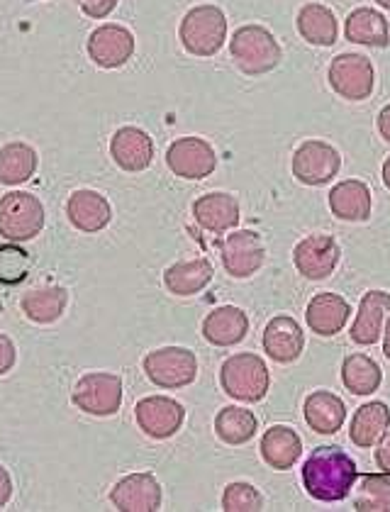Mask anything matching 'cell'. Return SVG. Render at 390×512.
Listing matches in <instances>:
<instances>
[{"label":"cell","mask_w":390,"mask_h":512,"mask_svg":"<svg viewBox=\"0 0 390 512\" xmlns=\"http://www.w3.org/2000/svg\"><path fill=\"white\" fill-rule=\"evenodd\" d=\"M71 400L86 415H115L122 405V378L115 374H105V371H93V374L81 376Z\"/></svg>","instance_id":"obj_7"},{"label":"cell","mask_w":390,"mask_h":512,"mask_svg":"<svg viewBox=\"0 0 390 512\" xmlns=\"http://www.w3.org/2000/svg\"><path fill=\"white\" fill-rule=\"evenodd\" d=\"M305 422L317 434H337L347 420V405L330 391H315L305 398Z\"/></svg>","instance_id":"obj_22"},{"label":"cell","mask_w":390,"mask_h":512,"mask_svg":"<svg viewBox=\"0 0 390 512\" xmlns=\"http://www.w3.org/2000/svg\"><path fill=\"white\" fill-rule=\"evenodd\" d=\"M44 227V205L32 193L13 191L0 198V237L30 242Z\"/></svg>","instance_id":"obj_5"},{"label":"cell","mask_w":390,"mask_h":512,"mask_svg":"<svg viewBox=\"0 0 390 512\" xmlns=\"http://www.w3.org/2000/svg\"><path fill=\"white\" fill-rule=\"evenodd\" d=\"M215 269L208 259H191V261H178V264L169 266L164 271V286L174 296H195L203 291L210 281H213Z\"/></svg>","instance_id":"obj_26"},{"label":"cell","mask_w":390,"mask_h":512,"mask_svg":"<svg viewBox=\"0 0 390 512\" xmlns=\"http://www.w3.org/2000/svg\"><path fill=\"white\" fill-rule=\"evenodd\" d=\"M383 354H386V359L390 361V317L386 322V330H383Z\"/></svg>","instance_id":"obj_42"},{"label":"cell","mask_w":390,"mask_h":512,"mask_svg":"<svg viewBox=\"0 0 390 512\" xmlns=\"http://www.w3.org/2000/svg\"><path fill=\"white\" fill-rule=\"evenodd\" d=\"M249 332L247 313L234 305H222L215 308L213 313L205 317L203 322V337L215 347H234L242 342Z\"/></svg>","instance_id":"obj_24"},{"label":"cell","mask_w":390,"mask_h":512,"mask_svg":"<svg viewBox=\"0 0 390 512\" xmlns=\"http://www.w3.org/2000/svg\"><path fill=\"white\" fill-rule=\"evenodd\" d=\"M261 459L276 471H288L298 464L300 454H303V442H300L298 432L286 425H273L261 437Z\"/></svg>","instance_id":"obj_23"},{"label":"cell","mask_w":390,"mask_h":512,"mask_svg":"<svg viewBox=\"0 0 390 512\" xmlns=\"http://www.w3.org/2000/svg\"><path fill=\"white\" fill-rule=\"evenodd\" d=\"M183 49L193 57H215L227 40V18L217 5H198L183 15L178 27Z\"/></svg>","instance_id":"obj_3"},{"label":"cell","mask_w":390,"mask_h":512,"mask_svg":"<svg viewBox=\"0 0 390 512\" xmlns=\"http://www.w3.org/2000/svg\"><path fill=\"white\" fill-rule=\"evenodd\" d=\"M193 215L203 230L222 235V232L237 227L239 203L230 193H208V196L195 200Z\"/></svg>","instance_id":"obj_21"},{"label":"cell","mask_w":390,"mask_h":512,"mask_svg":"<svg viewBox=\"0 0 390 512\" xmlns=\"http://www.w3.org/2000/svg\"><path fill=\"white\" fill-rule=\"evenodd\" d=\"M30 266L32 259L25 249L15 247V244L0 247V283H5V286L22 283L30 274Z\"/></svg>","instance_id":"obj_36"},{"label":"cell","mask_w":390,"mask_h":512,"mask_svg":"<svg viewBox=\"0 0 390 512\" xmlns=\"http://www.w3.org/2000/svg\"><path fill=\"white\" fill-rule=\"evenodd\" d=\"M378 132H381V137L386 139V142H390V105H386V108L378 113Z\"/></svg>","instance_id":"obj_41"},{"label":"cell","mask_w":390,"mask_h":512,"mask_svg":"<svg viewBox=\"0 0 390 512\" xmlns=\"http://www.w3.org/2000/svg\"><path fill=\"white\" fill-rule=\"evenodd\" d=\"M390 317V293L369 291L361 298L359 313H356L354 325H351V342L361 347H371L383 335V325Z\"/></svg>","instance_id":"obj_18"},{"label":"cell","mask_w":390,"mask_h":512,"mask_svg":"<svg viewBox=\"0 0 390 512\" xmlns=\"http://www.w3.org/2000/svg\"><path fill=\"white\" fill-rule=\"evenodd\" d=\"M359 471L342 447H317L303 464V486L320 503H339L351 493Z\"/></svg>","instance_id":"obj_1"},{"label":"cell","mask_w":390,"mask_h":512,"mask_svg":"<svg viewBox=\"0 0 390 512\" xmlns=\"http://www.w3.org/2000/svg\"><path fill=\"white\" fill-rule=\"evenodd\" d=\"M20 305L27 320L37 322V325H52L64 315L66 305H69V291L64 286L37 288V291L25 293Z\"/></svg>","instance_id":"obj_30"},{"label":"cell","mask_w":390,"mask_h":512,"mask_svg":"<svg viewBox=\"0 0 390 512\" xmlns=\"http://www.w3.org/2000/svg\"><path fill=\"white\" fill-rule=\"evenodd\" d=\"M390 427V408L381 400H373V403L361 405L356 410L354 420H351L349 437L356 447L369 449L373 444L381 442L383 434L388 432Z\"/></svg>","instance_id":"obj_28"},{"label":"cell","mask_w":390,"mask_h":512,"mask_svg":"<svg viewBox=\"0 0 390 512\" xmlns=\"http://www.w3.org/2000/svg\"><path fill=\"white\" fill-rule=\"evenodd\" d=\"M144 374L159 388H186L191 386L198 376V359L191 349L183 347H164L149 352L142 361Z\"/></svg>","instance_id":"obj_6"},{"label":"cell","mask_w":390,"mask_h":512,"mask_svg":"<svg viewBox=\"0 0 390 512\" xmlns=\"http://www.w3.org/2000/svg\"><path fill=\"white\" fill-rule=\"evenodd\" d=\"M137 425L147 437L152 439H169L181 430L183 420H186V410L174 398L166 395H149L142 398L135 408Z\"/></svg>","instance_id":"obj_11"},{"label":"cell","mask_w":390,"mask_h":512,"mask_svg":"<svg viewBox=\"0 0 390 512\" xmlns=\"http://www.w3.org/2000/svg\"><path fill=\"white\" fill-rule=\"evenodd\" d=\"M110 503L122 512H156L161 508V486L152 473H130L115 483Z\"/></svg>","instance_id":"obj_15"},{"label":"cell","mask_w":390,"mask_h":512,"mask_svg":"<svg viewBox=\"0 0 390 512\" xmlns=\"http://www.w3.org/2000/svg\"><path fill=\"white\" fill-rule=\"evenodd\" d=\"M15 361H18V352H15L13 339L0 332V376H5L8 371H13Z\"/></svg>","instance_id":"obj_38"},{"label":"cell","mask_w":390,"mask_h":512,"mask_svg":"<svg viewBox=\"0 0 390 512\" xmlns=\"http://www.w3.org/2000/svg\"><path fill=\"white\" fill-rule=\"evenodd\" d=\"M135 54V35L122 25H103L88 37V57L100 69H120Z\"/></svg>","instance_id":"obj_14"},{"label":"cell","mask_w":390,"mask_h":512,"mask_svg":"<svg viewBox=\"0 0 390 512\" xmlns=\"http://www.w3.org/2000/svg\"><path fill=\"white\" fill-rule=\"evenodd\" d=\"M383 183H386V188L390 191V157L386 159V164H383Z\"/></svg>","instance_id":"obj_43"},{"label":"cell","mask_w":390,"mask_h":512,"mask_svg":"<svg viewBox=\"0 0 390 512\" xmlns=\"http://www.w3.org/2000/svg\"><path fill=\"white\" fill-rule=\"evenodd\" d=\"M222 510L225 512H259L264 510V495L252 483H230L222 493Z\"/></svg>","instance_id":"obj_35"},{"label":"cell","mask_w":390,"mask_h":512,"mask_svg":"<svg viewBox=\"0 0 390 512\" xmlns=\"http://www.w3.org/2000/svg\"><path fill=\"white\" fill-rule=\"evenodd\" d=\"M261 342H264V352L276 364H293L295 359H300L305 349V332L293 317L278 315L266 325Z\"/></svg>","instance_id":"obj_17"},{"label":"cell","mask_w":390,"mask_h":512,"mask_svg":"<svg viewBox=\"0 0 390 512\" xmlns=\"http://www.w3.org/2000/svg\"><path fill=\"white\" fill-rule=\"evenodd\" d=\"M354 510L390 512V478L383 473H369V476L361 478L354 498Z\"/></svg>","instance_id":"obj_34"},{"label":"cell","mask_w":390,"mask_h":512,"mask_svg":"<svg viewBox=\"0 0 390 512\" xmlns=\"http://www.w3.org/2000/svg\"><path fill=\"white\" fill-rule=\"evenodd\" d=\"M220 383L227 395L242 403H259L271 386L266 361L256 354H234L222 364Z\"/></svg>","instance_id":"obj_4"},{"label":"cell","mask_w":390,"mask_h":512,"mask_svg":"<svg viewBox=\"0 0 390 512\" xmlns=\"http://www.w3.org/2000/svg\"><path fill=\"white\" fill-rule=\"evenodd\" d=\"M327 79L332 91L344 100H366L373 93L376 74L371 59L364 54H339L332 59Z\"/></svg>","instance_id":"obj_8"},{"label":"cell","mask_w":390,"mask_h":512,"mask_svg":"<svg viewBox=\"0 0 390 512\" xmlns=\"http://www.w3.org/2000/svg\"><path fill=\"white\" fill-rule=\"evenodd\" d=\"M330 210L344 222H366L371 217V191L364 181L337 183L330 191Z\"/></svg>","instance_id":"obj_25"},{"label":"cell","mask_w":390,"mask_h":512,"mask_svg":"<svg viewBox=\"0 0 390 512\" xmlns=\"http://www.w3.org/2000/svg\"><path fill=\"white\" fill-rule=\"evenodd\" d=\"M344 37L354 44H364V47H388V20L373 8H356L344 22Z\"/></svg>","instance_id":"obj_29"},{"label":"cell","mask_w":390,"mask_h":512,"mask_svg":"<svg viewBox=\"0 0 390 512\" xmlns=\"http://www.w3.org/2000/svg\"><path fill=\"white\" fill-rule=\"evenodd\" d=\"M117 3H120V0H81V10L88 15V18L103 20L113 13Z\"/></svg>","instance_id":"obj_37"},{"label":"cell","mask_w":390,"mask_h":512,"mask_svg":"<svg viewBox=\"0 0 390 512\" xmlns=\"http://www.w3.org/2000/svg\"><path fill=\"white\" fill-rule=\"evenodd\" d=\"M110 157L122 171H130V174L149 169L154 161L152 137L139 127H120L110 139Z\"/></svg>","instance_id":"obj_16"},{"label":"cell","mask_w":390,"mask_h":512,"mask_svg":"<svg viewBox=\"0 0 390 512\" xmlns=\"http://www.w3.org/2000/svg\"><path fill=\"white\" fill-rule=\"evenodd\" d=\"M376 464H378V469H381L383 473H388V476H390V434L388 432L383 434L381 442H378Z\"/></svg>","instance_id":"obj_39"},{"label":"cell","mask_w":390,"mask_h":512,"mask_svg":"<svg viewBox=\"0 0 390 512\" xmlns=\"http://www.w3.org/2000/svg\"><path fill=\"white\" fill-rule=\"evenodd\" d=\"M383 371L371 356L349 354L342 364V383L349 393L371 395L381 388Z\"/></svg>","instance_id":"obj_32"},{"label":"cell","mask_w":390,"mask_h":512,"mask_svg":"<svg viewBox=\"0 0 390 512\" xmlns=\"http://www.w3.org/2000/svg\"><path fill=\"white\" fill-rule=\"evenodd\" d=\"M10 498H13V478H10L8 469L0 466V508H5Z\"/></svg>","instance_id":"obj_40"},{"label":"cell","mask_w":390,"mask_h":512,"mask_svg":"<svg viewBox=\"0 0 390 512\" xmlns=\"http://www.w3.org/2000/svg\"><path fill=\"white\" fill-rule=\"evenodd\" d=\"M378 5H381V8H386V10H390V0H376Z\"/></svg>","instance_id":"obj_44"},{"label":"cell","mask_w":390,"mask_h":512,"mask_svg":"<svg viewBox=\"0 0 390 512\" xmlns=\"http://www.w3.org/2000/svg\"><path fill=\"white\" fill-rule=\"evenodd\" d=\"M351 315V305L337 293H317L308 303L305 320L315 335L334 337L344 330Z\"/></svg>","instance_id":"obj_20"},{"label":"cell","mask_w":390,"mask_h":512,"mask_svg":"<svg viewBox=\"0 0 390 512\" xmlns=\"http://www.w3.org/2000/svg\"><path fill=\"white\" fill-rule=\"evenodd\" d=\"M295 25H298L300 37L308 44H315V47H332L339 37L337 18H334V13L327 5L320 3L303 5Z\"/></svg>","instance_id":"obj_27"},{"label":"cell","mask_w":390,"mask_h":512,"mask_svg":"<svg viewBox=\"0 0 390 512\" xmlns=\"http://www.w3.org/2000/svg\"><path fill=\"white\" fill-rule=\"evenodd\" d=\"M66 215H69V222L78 232L93 235V232L105 230L110 225L113 208H110L108 198L100 196L98 191L83 188V191L71 193L69 203H66Z\"/></svg>","instance_id":"obj_19"},{"label":"cell","mask_w":390,"mask_h":512,"mask_svg":"<svg viewBox=\"0 0 390 512\" xmlns=\"http://www.w3.org/2000/svg\"><path fill=\"white\" fill-rule=\"evenodd\" d=\"M222 266L232 278H249L264 266L266 247L264 239L254 230L234 232L220 244Z\"/></svg>","instance_id":"obj_12"},{"label":"cell","mask_w":390,"mask_h":512,"mask_svg":"<svg viewBox=\"0 0 390 512\" xmlns=\"http://www.w3.org/2000/svg\"><path fill=\"white\" fill-rule=\"evenodd\" d=\"M39 157L35 149L25 142H10L0 147V183L20 186L35 176Z\"/></svg>","instance_id":"obj_31"},{"label":"cell","mask_w":390,"mask_h":512,"mask_svg":"<svg viewBox=\"0 0 390 512\" xmlns=\"http://www.w3.org/2000/svg\"><path fill=\"white\" fill-rule=\"evenodd\" d=\"M342 157L332 144L308 139L293 154V176L305 186H325L339 174Z\"/></svg>","instance_id":"obj_9"},{"label":"cell","mask_w":390,"mask_h":512,"mask_svg":"<svg viewBox=\"0 0 390 512\" xmlns=\"http://www.w3.org/2000/svg\"><path fill=\"white\" fill-rule=\"evenodd\" d=\"M230 54L237 69L247 76L269 74L283 59L281 44L261 25L239 27L230 40Z\"/></svg>","instance_id":"obj_2"},{"label":"cell","mask_w":390,"mask_h":512,"mask_svg":"<svg viewBox=\"0 0 390 512\" xmlns=\"http://www.w3.org/2000/svg\"><path fill=\"white\" fill-rule=\"evenodd\" d=\"M339 256H342V249L337 239L330 235H310L293 249V264L298 274L310 281H325L337 269Z\"/></svg>","instance_id":"obj_13"},{"label":"cell","mask_w":390,"mask_h":512,"mask_svg":"<svg viewBox=\"0 0 390 512\" xmlns=\"http://www.w3.org/2000/svg\"><path fill=\"white\" fill-rule=\"evenodd\" d=\"M166 166L178 178L186 181H200L210 176L217 166V154L213 144L203 137H178L169 149H166Z\"/></svg>","instance_id":"obj_10"},{"label":"cell","mask_w":390,"mask_h":512,"mask_svg":"<svg viewBox=\"0 0 390 512\" xmlns=\"http://www.w3.org/2000/svg\"><path fill=\"white\" fill-rule=\"evenodd\" d=\"M256 427L259 425H256V417L252 410L239 408V405H227V408H222L215 417L217 437L225 444H232V447L247 444L256 434Z\"/></svg>","instance_id":"obj_33"}]
</instances>
